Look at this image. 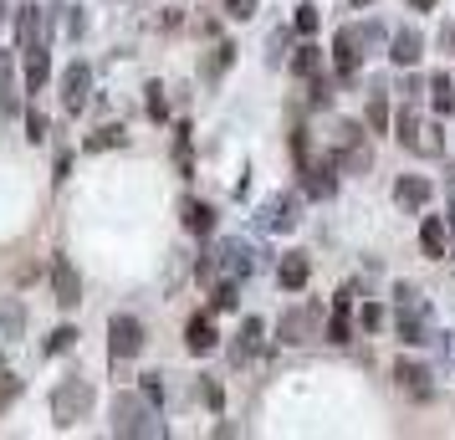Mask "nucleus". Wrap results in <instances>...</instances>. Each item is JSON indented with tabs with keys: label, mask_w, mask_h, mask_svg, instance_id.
I'll list each match as a JSON object with an SVG mask.
<instances>
[{
	"label": "nucleus",
	"mask_w": 455,
	"mask_h": 440,
	"mask_svg": "<svg viewBox=\"0 0 455 440\" xmlns=\"http://www.w3.org/2000/svg\"><path fill=\"white\" fill-rule=\"evenodd\" d=\"M379 42H384V31H379V26H343V31H338V42H332L338 77H343V83H353V77H358V62H363Z\"/></svg>",
	"instance_id": "obj_1"
},
{
	"label": "nucleus",
	"mask_w": 455,
	"mask_h": 440,
	"mask_svg": "<svg viewBox=\"0 0 455 440\" xmlns=\"http://www.w3.org/2000/svg\"><path fill=\"white\" fill-rule=\"evenodd\" d=\"M154 399H139V395H118L113 399V436H164V425L148 415Z\"/></svg>",
	"instance_id": "obj_2"
},
{
	"label": "nucleus",
	"mask_w": 455,
	"mask_h": 440,
	"mask_svg": "<svg viewBox=\"0 0 455 440\" xmlns=\"http://www.w3.org/2000/svg\"><path fill=\"white\" fill-rule=\"evenodd\" d=\"M87 410H92V384H87V379H62L57 395H52V420L67 430V425H77Z\"/></svg>",
	"instance_id": "obj_3"
},
{
	"label": "nucleus",
	"mask_w": 455,
	"mask_h": 440,
	"mask_svg": "<svg viewBox=\"0 0 455 440\" xmlns=\"http://www.w3.org/2000/svg\"><path fill=\"white\" fill-rule=\"evenodd\" d=\"M399 338L404 343H435L430 333V308L414 287H399Z\"/></svg>",
	"instance_id": "obj_4"
},
{
	"label": "nucleus",
	"mask_w": 455,
	"mask_h": 440,
	"mask_svg": "<svg viewBox=\"0 0 455 440\" xmlns=\"http://www.w3.org/2000/svg\"><path fill=\"white\" fill-rule=\"evenodd\" d=\"M332 164L348 169V174H363L373 164V148L363 144V128L358 124H343L338 128V148H332Z\"/></svg>",
	"instance_id": "obj_5"
},
{
	"label": "nucleus",
	"mask_w": 455,
	"mask_h": 440,
	"mask_svg": "<svg viewBox=\"0 0 455 440\" xmlns=\"http://www.w3.org/2000/svg\"><path fill=\"white\" fill-rule=\"evenodd\" d=\"M108 348H113V358H133L144 348V323L128 317V313H113V323H108Z\"/></svg>",
	"instance_id": "obj_6"
},
{
	"label": "nucleus",
	"mask_w": 455,
	"mask_h": 440,
	"mask_svg": "<svg viewBox=\"0 0 455 440\" xmlns=\"http://www.w3.org/2000/svg\"><path fill=\"white\" fill-rule=\"evenodd\" d=\"M52 292H57V308H67V313L83 302V282H77V267H72L67 256L52 261Z\"/></svg>",
	"instance_id": "obj_7"
},
{
	"label": "nucleus",
	"mask_w": 455,
	"mask_h": 440,
	"mask_svg": "<svg viewBox=\"0 0 455 440\" xmlns=\"http://www.w3.org/2000/svg\"><path fill=\"white\" fill-rule=\"evenodd\" d=\"M317 317H323V308H317V302H302V308H291V313L282 317V343H307L312 328H317Z\"/></svg>",
	"instance_id": "obj_8"
},
{
	"label": "nucleus",
	"mask_w": 455,
	"mask_h": 440,
	"mask_svg": "<svg viewBox=\"0 0 455 440\" xmlns=\"http://www.w3.org/2000/svg\"><path fill=\"white\" fill-rule=\"evenodd\" d=\"M87 92H92V72H87L83 62H72V67H67V77H62V108H67V113H83Z\"/></svg>",
	"instance_id": "obj_9"
},
{
	"label": "nucleus",
	"mask_w": 455,
	"mask_h": 440,
	"mask_svg": "<svg viewBox=\"0 0 455 440\" xmlns=\"http://www.w3.org/2000/svg\"><path fill=\"white\" fill-rule=\"evenodd\" d=\"M394 379H399V389H410L414 399H430V395H435L430 369H425V364H410V358H399V364H394Z\"/></svg>",
	"instance_id": "obj_10"
},
{
	"label": "nucleus",
	"mask_w": 455,
	"mask_h": 440,
	"mask_svg": "<svg viewBox=\"0 0 455 440\" xmlns=\"http://www.w3.org/2000/svg\"><path fill=\"white\" fill-rule=\"evenodd\" d=\"M307 276H312L307 252H287V256H282V267H276V282H282L287 292H302V287H307Z\"/></svg>",
	"instance_id": "obj_11"
},
{
	"label": "nucleus",
	"mask_w": 455,
	"mask_h": 440,
	"mask_svg": "<svg viewBox=\"0 0 455 440\" xmlns=\"http://www.w3.org/2000/svg\"><path fill=\"white\" fill-rule=\"evenodd\" d=\"M425 133H430V128H419V118H414V103H404L399 124H394V139L410 148V154H425Z\"/></svg>",
	"instance_id": "obj_12"
},
{
	"label": "nucleus",
	"mask_w": 455,
	"mask_h": 440,
	"mask_svg": "<svg viewBox=\"0 0 455 440\" xmlns=\"http://www.w3.org/2000/svg\"><path fill=\"white\" fill-rule=\"evenodd\" d=\"M42 26H46V11H42V5H21V16H16L21 52H36V46H42Z\"/></svg>",
	"instance_id": "obj_13"
},
{
	"label": "nucleus",
	"mask_w": 455,
	"mask_h": 440,
	"mask_svg": "<svg viewBox=\"0 0 455 440\" xmlns=\"http://www.w3.org/2000/svg\"><path fill=\"white\" fill-rule=\"evenodd\" d=\"M394 200L404 210H425V200H430V180H419V174H404L399 185H394Z\"/></svg>",
	"instance_id": "obj_14"
},
{
	"label": "nucleus",
	"mask_w": 455,
	"mask_h": 440,
	"mask_svg": "<svg viewBox=\"0 0 455 440\" xmlns=\"http://www.w3.org/2000/svg\"><path fill=\"white\" fill-rule=\"evenodd\" d=\"M445 241H451L445 220H440V215H425V226H419V246H425V256H430V261H440V256H445Z\"/></svg>",
	"instance_id": "obj_15"
},
{
	"label": "nucleus",
	"mask_w": 455,
	"mask_h": 440,
	"mask_svg": "<svg viewBox=\"0 0 455 440\" xmlns=\"http://www.w3.org/2000/svg\"><path fill=\"white\" fill-rule=\"evenodd\" d=\"M419 57H425L419 31H399V36H394V46H389V62H394V67H414Z\"/></svg>",
	"instance_id": "obj_16"
},
{
	"label": "nucleus",
	"mask_w": 455,
	"mask_h": 440,
	"mask_svg": "<svg viewBox=\"0 0 455 440\" xmlns=\"http://www.w3.org/2000/svg\"><path fill=\"white\" fill-rule=\"evenodd\" d=\"M185 343H189V354H210V348L220 343V333H215V323H210V317H189Z\"/></svg>",
	"instance_id": "obj_17"
},
{
	"label": "nucleus",
	"mask_w": 455,
	"mask_h": 440,
	"mask_svg": "<svg viewBox=\"0 0 455 440\" xmlns=\"http://www.w3.org/2000/svg\"><path fill=\"white\" fill-rule=\"evenodd\" d=\"M256 348H261V317H246V323H241V333H235V343H230V358H235V364H246Z\"/></svg>",
	"instance_id": "obj_18"
},
{
	"label": "nucleus",
	"mask_w": 455,
	"mask_h": 440,
	"mask_svg": "<svg viewBox=\"0 0 455 440\" xmlns=\"http://www.w3.org/2000/svg\"><path fill=\"white\" fill-rule=\"evenodd\" d=\"M0 338H26V308H21V297H5V302H0Z\"/></svg>",
	"instance_id": "obj_19"
},
{
	"label": "nucleus",
	"mask_w": 455,
	"mask_h": 440,
	"mask_svg": "<svg viewBox=\"0 0 455 440\" xmlns=\"http://www.w3.org/2000/svg\"><path fill=\"white\" fill-rule=\"evenodd\" d=\"M332 169H338L332 159H328V164H307V169H302V174H307V195H312V200H328L332 189H338Z\"/></svg>",
	"instance_id": "obj_20"
},
{
	"label": "nucleus",
	"mask_w": 455,
	"mask_h": 440,
	"mask_svg": "<svg viewBox=\"0 0 455 440\" xmlns=\"http://www.w3.org/2000/svg\"><path fill=\"white\" fill-rule=\"evenodd\" d=\"M261 226H267V231H291V226H297V205H291V200H271V205L261 210Z\"/></svg>",
	"instance_id": "obj_21"
},
{
	"label": "nucleus",
	"mask_w": 455,
	"mask_h": 440,
	"mask_svg": "<svg viewBox=\"0 0 455 440\" xmlns=\"http://www.w3.org/2000/svg\"><path fill=\"white\" fill-rule=\"evenodd\" d=\"M215 256H220V267H226L230 276H246L251 272V246H241V241H226Z\"/></svg>",
	"instance_id": "obj_22"
},
{
	"label": "nucleus",
	"mask_w": 455,
	"mask_h": 440,
	"mask_svg": "<svg viewBox=\"0 0 455 440\" xmlns=\"http://www.w3.org/2000/svg\"><path fill=\"white\" fill-rule=\"evenodd\" d=\"M353 292H338V308H332V323H328V343H348V333H353V323H348V302Z\"/></svg>",
	"instance_id": "obj_23"
},
{
	"label": "nucleus",
	"mask_w": 455,
	"mask_h": 440,
	"mask_svg": "<svg viewBox=\"0 0 455 440\" xmlns=\"http://www.w3.org/2000/svg\"><path fill=\"white\" fill-rule=\"evenodd\" d=\"M180 210H185V226H189L195 236H210V231H215V210H210V205H200V200H185Z\"/></svg>",
	"instance_id": "obj_24"
},
{
	"label": "nucleus",
	"mask_w": 455,
	"mask_h": 440,
	"mask_svg": "<svg viewBox=\"0 0 455 440\" xmlns=\"http://www.w3.org/2000/svg\"><path fill=\"white\" fill-rule=\"evenodd\" d=\"M46 77H52V62H46V52H42V46H36V52H26V87H31V92H42Z\"/></svg>",
	"instance_id": "obj_25"
},
{
	"label": "nucleus",
	"mask_w": 455,
	"mask_h": 440,
	"mask_svg": "<svg viewBox=\"0 0 455 440\" xmlns=\"http://www.w3.org/2000/svg\"><path fill=\"white\" fill-rule=\"evenodd\" d=\"M291 72H297V77H317V72H323V46H297V57H291Z\"/></svg>",
	"instance_id": "obj_26"
},
{
	"label": "nucleus",
	"mask_w": 455,
	"mask_h": 440,
	"mask_svg": "<svg viewBox=\"0 0 455 440\" xmlns=\"http://www.w3.org/2000/svg\"><path fill=\"white\" fill-rule=\"evenodd\" d=\"M124 144H128L124 124H103L98 133H92V139H87V148H92V154H98V148H124Z\"/></svg>",
	"instance_id": "obj_27"
},
{
	"label": "nucleus",
	"mask_w": 455,
	"mask_h": 440,
	"mask_svg": "<svg viewBox=\"0 0 455 440\" xmlns=\"http://www.w3.org/2000/svg\"><path fill=\"white\" fill-rule=\"evenodd\" d=\"M430 103H435V113H455V83L445 77V72L430 83Z\"/></svg>",
	"instance_id": "obj_28"
},
{
	"label": "nucleus",
	"mask_w": 455,
	"mask_h": 440,
	"mask_svg": "<svg viewBox=\"0 0 455 440\" xmlns=\"http://www.w3.org/2000/svg\"><path fill=\"white\" fill-rule=\"evenodd\" d=\"M369 128H373V133H384V128H389V103H384V87H373V92H369Z\"/></svg>",
	"instance_id": "obj_29"
},
{
	"label": "nucleus",
	"mask_w": 455,
	"mask_h": 440,
	"mask_svg": "<svg viewBox=\"0 0 455 440\" xmlns=\"http://www.w3.org/2000/svg\"><path fill=\"white\" fill-rule=\"evenodd\" d=\"M16 399H21V379L11 374V369H0V415H5Z\"/></svg>",
	"instance_id": "obj_30"
},
{
	"label": "nucleus",
	"mask_w": 455,
	"mask_h": 440,
	"mask_svg": "<svg viewBox=\"0 0 455 440\" xmlns=\"http://www.w3.org/2000/svg\"><path fill=\"white\" fill-rule=\"evenodd\" d=\"M230 52H235V46H226V42L210 52V62H205V83H215V77H220V72L230 67Z\"/></svg>",
	"instance_id": "obj_31"
},
{
	"label": "nucleus",
	"mask_w": 455,
	"mask_h": 440,
	"mask_svg": "<svg viewBox=\"0 0 455 440\" xmlns=\"http://www.w3.org/2000/svg\"><path fill=\"white\" fill-rule=\"evenodd\" d=\"M148 118H154V124H164L169 118V103H164V87L159 83H148Z\"/></svg>",
	"instance_id": "obj_32"
},
{
	"label": "nucleus",
	"mask_w": 455,
	"mask_h": 440,
	"mask_svg": "<svg viewBox=\"0 0 455 440\" xmlns=\"http://www.w3.org/2000/svg\"><path fill=\"white\" fill-rule=\"evenodd\" d=\"M226 16L230 21H251L256 16V0H226Z\"/></svg>",
	"instance_id": "obj_33"
},
{
	"label": "nucleus",
	"mask_w": 455,
	"mask_h": 440,
	"mask_svg": "<svg viewBox=\"0 0 455 440\" xmlns=\"http://www.w3.org/2000/svg\"><path fill=\"white\" fill-rule=\"evenodd\" d=\"M297 31H302V36L317 31V5H297Z\"/></svg>",
	"instance_id": "obj_34"
},
{
	"label": "nucleus",
	"mask_w": 455,
	"mask_h": 440,
	"mask_svg": "<svg viewBox=\"0 0 455 440\" xmlns=\"http://www.w3.org/2000/svg\"><path fill=\"white\" fill-rule=\"evenodd\" d=\"M72 343H77V333H72V328H57V333H52V343H46V354H67Z\"/></svg>",
	"instance_id": "obj_35"
},
{
	"label": "nucleus",
	"mask_w": 455,
	"mask_h": 440,
	"mask_svg": "<svg viewBox=\"0 0 455 440\" xmlns=\"http://www.w3.org/2000/svg\"><path fill=\"white\" fill-rule=\"evenodd\" d=\"M332 103V83L328 77H312V108H328Z\"/></svg>",
	"instance_id": "obj_36"
},
{
	"label": "nucleus",
	"mask_w": 455,
	"mask_h": 440,
	"mask_svg": "<svg viewBox=\"0 0 455 440\" xmlns=\"http://www.w3.org/2000/svg\"><path fill=\"white\" fill-rule=\"evenodd\" d=\"M358 323H363V328H384V308H373V302H363V313H358Z\"/></svg>",
	"instance_id": "obj_37"
},
{
	"label": "nucleus",
	"mask_w": 455,
	"mask_h": 440,
	"mask_svg": "<svg viewBox=\"0 0 455 440\" xmlns=\"http://www.w3.org/2000/svg\"><path fill=\"white\" fill-rule=\"evenodd\" d=\"M139 389H144V399H154V404H159V399H164V379H159V374H144V384H139Z\"/></svg>",
	"instance_id": "obj_38"
},
{
	"label": "nucleus",
	"mask_w": 455,
	"mask_h": 440,
	"mask_svg": "<svg viewBox=\"0 0 455 440\" xmlns=\"http://www.w3.org/2000/svg\"><path fill=\"white\" fill-rule=\"evenodd\" d=\"M26 139H31V144H42V139H46V118H42V113H31V118H26Z\"/></svg>",
	"instance_id": "obj_39"
},
{
	"label": "nucleus",
	"mask_w": 455,
	"mask_h": 440,
	"mask_svg": "<svg viewBox=\"0 0 455 440\" xmlns=\"http://www.w3.org/2000/svg\"><path fill=\"white\" fill-rule=\"evenodd\" d=\"M215 308H235V287H230V282L215 287Z\"/></svg>",
	"instance_id": "obj_40"
},
{
	"label": "nucleus",
	"mask_w": 455,
	"mask_h": 440,
	"mask_svg": "<svg viewBox=\"0 0 455 440\" xmlns=\"http://www.w3.org/2000/svg\"><path fill=\"white\" fill-rule=\"evenodd\" d=\"M200 395H205V404H210V410H220V404H226V395H220V384H205Z\"/></svg>",
	"instance_id": "obj_41"
},
{
	"label": "nucleus",
	"mask_w": 455,
	"mask_h": 440,
	"mask_svg": "<svg viewBox=\"0 0 455 440\" xmlns=\"http://www.w3.org/2000/svg\"><path fill=\"white\" fill-rule=\"evenodd\" d=\"M83 11H67V36H83Z\"/></svg>",
	"instance_id": "obj_42"
},
{
	"label": "nucleus",
	"mask_w": 455,
	"mask_h": 440,
	"mask_svg": "<svg viewBox=\"0 0 455 440\" xmlns=\"http://www.w3.org/2000/svg\"><path fill=\"white\" fill-rule=\"evenodd\" d=\"M440 46H455V26H440Z\"/></svg>",
	"instance_id": "obj_43"
},
{
	"label": "nucleus",
	"mask_w": 455,
	"mask_h": 440,
	"mask_svg": "<svg viewBox=\"0 0 455 440\" xmlns=\"http://www.w3.org/2000/svg\"><path fill=\"white\" fill-rule=\"evenodd\" d=\"M410 5H414V11H430L435 0H410Z\"/></svg>",
	"instance_id": "obj_44"
},
{
	"label": "nucleus",
	"mask_w": 455,
	"mask_h": 440,
	"mask_svg": "<svg viewBox=\"0 0 455 440\" xmlns=\"http://www.w3.org/2000/svg\"><path fill=\"white\" fill-rule=\"evenodd\" d=\"M348 5H353V11H358V5H369V0H348Z\"/></svg>",
	"instance_id": "obj_45"
},
{
	"label": "nucleus",
	"mask_w": 455,
	"mask_h": 440,
	"mask_svg": "<svg viewBox=\"0 0 455 440\" xmlns=\"http://www.w3.org/2000/svg\"><path fill=\"white\" fill-rule=\"evenodd\" d=\"M451 231H455V205H451Z\"/></svg>",
	"instance_id": "obj_46"
},
{
	"label": "nucleus",
	"mask_w": 455,
	"mask_h": 440,
	"mask_svg": "<svg viewBox=\"0 0 455 440\" xmlns=\"http://www.w3.org/2000/svg\"><path fill=\"white\" fill-rule=\"evenodd\" d=\"M0 62H5V52H0Z\"/></svg>",
	"instance_id": "obj_47"
}]
</instances>
